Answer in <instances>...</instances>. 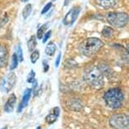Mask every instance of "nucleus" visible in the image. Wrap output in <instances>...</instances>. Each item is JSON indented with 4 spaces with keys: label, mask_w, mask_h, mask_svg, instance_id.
<instances>
[{
    "label": "nucleus",
    "mask_w": 129,
    "mask_h": 129,
    "mask_svg": "<svg viewBox=\"0 0 129 129\" xmlns=\"http://www.w3.org/2000/svg\"><path fill=\"white\" fill-rule=\"evenodd\" d=\"M3 129H8V128H7V127H4V128H3Z\"/></svg>",
    "instance_id": "28"
},
{
    "label": "nucleus",
    "mask_w": 129,
    "mask_h": 129,
    "mask_svg": "<svg viewBox=\"0 0 129 129\" xmlns=\"http://www.w3.org/2000/svg\"><path fill=\"white\" fill-rule=\"evenodd\" d=\"M47 28V25H43L42 26H41L37 30V38L38 39H42L43 36L45 35V31Z\"/></svg>",
    "instance_id": "18"
},
{
    "label": "nucleus",
    "mask_w": 129,
    "mask_h": 129,
    "mask_svg": "<svg viewBox=\"0 0 129 129\" xmlns=\"http://www.w3.org/2000/svg\"><path fill=\"white\" fill-rule=\"evenodd\" d=\"M43 66H44V72L46 73V72H47L48 71V69H49V66H48V63H47V61H43Z\"/></svg>",
    "instance_id": "25"
},
{
    "label": "nucleus",
    "mask_w": 129,
    "mask_h": 129,
    "mask_svg": "<svg viewBox=\"0 0 129 129\" xmlns=\"http://www.w3.org/2000/svg\"><path fill=\"white\" fill-rule=\"evenodd\" d=\"M16 79L17 77L14 73H9L2 79L1 84H0V89L5 93H8L14 88V84L16 83Z\"/></svg>",
    "instance_id": "6"
},
{
    "label": "nucleus",
    "mask_w": 129,
    "mask_h": 129,
    "mask_svg": "<svg viewBox=\"0 0 129 129\" xmlns=\"http://www.w3.org/2000/svg\"><path fill=\"white\" fill-rule=\"evenodd\" d=\"M31 9H32V6H31V4H27V5L24 8L23 12H22V15H23V18L25 19H27L28 16L30 14Z\"/></svg>",
    "instance_id": "16"
},
{
    "label": "nucleus",
    "mask_w": 129,
    "mask_h": 129,
    "mask_svg": "<svg viewBox=\"0 0 129 129\" xmlns=\"http://www.w3.org/2000/svg\"><path fill=\"white\" fill-rule=\"evenodd\" d=\"M109 122L115 129H129V117L126 114H114L111 116Z\"/></svg>",
    "instance_id": "5"
},
{
    "label": "nucleus",
    "mask_w": 129,
    "mask_h": 129,
    "mask_svg": "<svg viewBox=\"0 0 129 129\" xmlns=\"http://www.w3.org/2000/svg\"><path fill=\"white\" fill-rule=\"evenodd\" d=\"M61 56H62V54L61 53H59L57 57V60H56V62H55V66L56 68H57L58 66H59V63H60V60H61Z\"/></svg>",
    "instance_id": "24"
},
{
    "label": "nucleus",
    "mask_w": 129,
    "mask_h": 129,
    "mask_svg": "<svg viewBox=\"0 0 129 129\" xmlns=\"http://www.w3.org/2000/svg\"><path fill=\"white\" fill-rule=\"evenodd\" d=\"M60 114V109L59 107H54L52 109V111H50L49 114L46 116V122L48 124H52L54 123L57 120V117Z\"/></svg>",
    "instance_id": "8"
},
{
    "label": "nucleus",
    "mask_w": 129,
    "mask_h": 129,
    "mask_svg": "<svg viewBox=\"0 0 129 129\" xmlns=\"http://www.w3.org/2000/svg\"><path fill=\"white\" fill-rule=\"evenodd\" d=\"M36 45H37V42H36V36H32L28 41V50L30 51V52H33V51L35 50Z\"/></svg>",
    "instance_id": "15"
},
{
    "label": "nucleus",
    "mask_w": 129,
    "mask_h": 129,
    "mask_svg": "<svg viewBox=\"0 0 129 129\" xmlns=\"http://www.w3.org/2000/svg\"><path fill=\"white\" fill-rule=\"evenodd\" d=\"M95 1L98 5L104 9L114 8L119 3V0H95Z\"/></svg>",
    "instance_id": "10"
},
{
    "label": "nucleus",
    "mask_w": 129,
    "mask_h": 129,
    "mask_svg": "<svg viewBox=\"0 0 129 129\" xmlns=\"http://www.w3.org/2000/svg\"><path fill=\"white\" fill-rule=\"evenodd\" d=\"M39 57H40V53H39V51L38 50H36L31 53L30 55V60H31V62L32 63H36V61L38 60Z\"/></svg>",
    "instance_id": "19"
},
{
    "label": "nucleus",
    "mask_w": 129,
    "mask_h": 129,
    "mask_svg": "<svg viewBox=\"0 0 129 129\" xmlns=\"http://www.w3.org/2000/svg\"><path fill=\"white\" fill-rule=\"evenodd\" d=\"M18 57H17V55L15 53H14L12 55V58H11V64H10V67L9 69L10 70H14V69H16L17 66H18Z\"/></svg>",
    "instance_id": "17"
},
{
    "label": "nucleus",
    "mask_w": 129,
    "mask_h": 129,
    "mask_svg": "<svg viewBox=\"0 0 129 129\" xmlns=\"http://www.w3.org/2000/svg\"><path fill=\"white\" fill-rule=\"evenodd\" d=\"M31 89H26L25 92H24L23 94V98H22V101H21L20 105H19V111H20L23 108L26 107V106L28 105V102L30 99V94H31Z\"/></svg>",
    "instance_id": "12"
},
{
    "label": "nucleus",
    "mask_w": 129,
    "mask_h": 129,
    "mask_svg": "<svg viewBox=\"0 0 129 129\" xmlns=\"http://www.w3.org/2000/svg\"><path fill=\"white\" fill-rule=\"evenodd\" d=\"M56 49H57L56 45L53 42H50V43H48V45L47 46V47H46L45 52H46V54H47V55L51 56V57H52V56H53L55 54Z\"/></svg>",
    "instance_id": "13"
},
{
    "label": "nucleus",
    "mask_w": 129,
    "mask_h": 129,
    "mask_svg": "<svg viewBox=\"0 0 129 129\" xmlns=\"http://www.w3.org/2000/svg\"><path fill=\"white\" fill-rule=\"evenodd\" d=\"M51 35H52V31H48L47 33H45V35H44V37H43V41H42V42L43 43H46L48 39L50 38V36Z\"/></svg>",
    "instance_id": "23"
},
{
    "label": "nucleus",
    "mask_w": 129,
    "mask_h": 129,
    "mask_svg": "<svg viewBox=\"0 0 129 129\" xmlns=\"http://www.w3.org/2000/svg\"><path fill=\"white\" fill-rule=\"evenodd\" d=\"M52 3H48V4H46V6L44 7V8H43L42 11H41V14H44L47 13V11H49L50 9L52 8Z\"/></svg>",
    "instance_id": "22"
},
{
    "label": "nucleus",
    "mask_w": 129,
    "mask_h": 129,
    "mask_svg": "<svg viewBox=\"0 0 129 129\" xmlns=\"http://www.w3.org/2000/svg\"><path fill=\"white\" fill-rule=\"evenodd\" d=\"M73 0H64V6H68Z\"/></svg>",
    "instance_id": "26"
},
{
    "label": "nucleus",
    "mask_w": 129,
    "mask_h": 129,
    "mask_svg": "<svg viewBox=\"0 0 129 129\" xmlns=\"http://www.w3.org/2000/svg\"><path fill=\"white\" fill-rule=\"evenodd\" d=\"M15 54L17 55V57H18V60L19 62H22L24 58H23V52H22V49H21L20 46H18Z\"/></svg>",
    "instance_id": "20"
},
{
    "label": "nucleus",
    "mask_w": 129,
    "mask_h": 129,
    "mask_svg": "<svg viewBox=\"0 0 129 129\" xmlns=\"http://www.w3.org/2000/svg\"><path fill=\"white\" fill-rule=\"evenodd\" d=\"M8 62V50L5 46L0 44V68H4Z\"/></svg>",
    "instance_id": "9"
},
{
    "label": "nucleus",
    "mask_w": 129,
    "mask_h": 129,
    "mask_svg": "<svg viewBox=\"0 0 129 129\" xmlns=\"http://www.w3.org/2000/svg\"><path fill=\"white\" fill-rule=\"evenodd\" d=\"M35 76H36L35 72H34L33 70H31V71L30 72V74H29V75H28V77H27V82L28 83H33V82H35L36 81Z\"/></svg>",
    "instance_id": "21"
},
{
    "label": "nucleus",
    "mask_w": 129,
    "mask_h": 129,
    "mask_svg": "<svg viewBox=\"0 0 129 129\" xmlns=\"http://www.w3.org/2000/svg\"><path fill=\"white\" fill-rule=\"evenodd\" d=\"M103 46V41L98 38H87L79 45V52L85 57H91L98 52Z\"/></svg>",
    "instance_id": "2"
},
{
    "label": "nucleus",
    "mask_w": 129,
    "mask_h": 129,
    "mask_svg": "<svg viewBox=\"0 0 129 129\" xmlns=\"http://www.w3.org/2000/svg\"><path fill=\"white\" fill-rule=\"evenodd\" d=\"M16 103V96L14 94H12L10 96H9V100L7 101L5 103V106H4V111L8 113H10L14 111V106H15Z\"/></svg>",
    "instance_id": "11"
},
{
    "label": "nucleus",
    "mask_w": 129,
    "mask_h": 129,
    "mask_svg": "<svg viewBox=\"0 0 129 129\" xmlns=\"http://www.w3.org/2000/svg\"><path fill=\"white\" fill-rule=\"evenodd\" d=\"M80 12V8L79 7H74L70 9V11L65 15L64 19L62 20V23L64 25H73L75 20L77 19L78 16Z\"/></svg>",
    "instance_id": "7"
},
{
    "label": "nucleus",
    "mask_w": 129,
    "mask_h": 129,
    "mask_svg": "<svg viewBox=\"0 0 129 129\" xmlns=\"http://www.w3.org/2000/svg\"><path fill=\"white\" fill-rule=\"evenodd\" d=\"M104 101L106 105L112 109H117L122 106L124 95L122 91L118 88H113L106 92L104 95Z\"/></svg>",
    "instance_id": "3"
},
{
    "label": "nucleus",
    "mask_w": 129,
    "mask_h": 129,
    "mask_svg": "<svg viewBox=\"0 0 129 129\" xmlns=\"http://www.w3.org/2000/svg\"><path fill=\"white\" fill-rule=\"evenodd\" d=\"M23 2H27V1H29V0H22Z\"/></svg>",
    "instance_id": "27"
},
{
    "label": "nucleus",
    "mask_w": 129,
    "mask_h": 129,
    "mask_svg": "<svg viewBox=\"0 0 129 129\" xmlns=\"http://www.w3.org/2000/svg\"><path fill=\"white\" fill-rule=\"evenodd\" d=\"M114 30L110 26H104L103 30H102V35L106 38H111L113 36Z\"/></svg>",
    "instance_id": "14"
},
{
    "label": "nucleus",
    "mask_w": 129,
    "mask_h": 129,
    "mask_svg": "<svg viewBox=\"0 0 129 129\" xmlns=\"http://www.w3.org/2000/svg\"><path fill=\"white\" fill-rule=\"evenodd\" d=\"M84 79L88 83V84L94 89H100L103 88L105 84L104 74L96 66L89 67L85 70L84 73Z\"/></svg>",
    "instance_id": "1"
},
{
    "label": "nucleus",
    "mask_w": 129,
    "mask_h": 129,
    "mask_svg": "<svg viewBox=\"0 0 129 129\" xmlns=\"http://www.w3.org/2000/svg\"><path fill=\"white\" fill-rule=\"evenodd\" d=\"M106 20L111 25L121 28L127 25L128 14L121 12H111L106 14Z\"/></svg>",
    "instance_id": "4"
}]
</instances>
